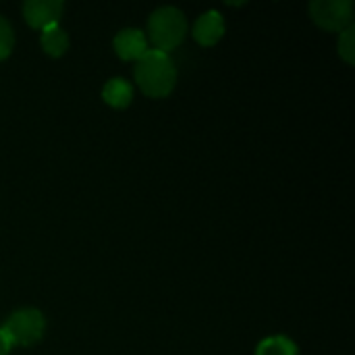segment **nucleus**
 <instances>
[{
	"mask_svg": "<svg viewBox=\"0 0 355 355\" xmlns=\"http://www.w3.org/2000/svg\"><path fill=\"white\" fill-rule=\"evenodd\" d=\"M135 81L150 98H164L177 83V69L173 58L160 50H148L135 64Z\"/></svg>",
	"mask_w": 355,
	"mask_h": 355,
	"instance_id": "f257e3e1",
	"label": "nucleus"
},
{
	"mask_svg": "<svg viewBox=\"0 0 355 355\" xmlns=\"http://www.w3.org/2000/svg\"><path fill=\"white\" fill-rule=\"evenodd\" d=\"M148 29L154 50L168 54V50L183 42L187 33V19L177 6H160L150 15Z\"/></svg>",
	"mask_w": 355,
	"mask_h": 355,
	"instance_id": "f03ea898",
	"label": "nucleus"
},
{
	"mask_svg": "<svg viewBox=\"0 0 355 355\" xmlns=\"http://www.w3.org/2000/svg\"><path fill=\"white\" fill-rule=\"evenodd\" d=\"M10 347H31L40 343L46 331V318L35 308H21L12 312L0 327Z\"/></svg>",
	"mask_w": 355,
	"mask_h": 355,
	"instance_id": "7ed1b4c3",
	"label": "nucleus"
},
{
	"mask_svg": "<svg viewBox=\"0 0 355 355\" xmlns=\"http://www.w3.org/2000/svg\"><path fill=\"white\" fill-rule=\"evenodd\" d=\"M312 19L329 31H343L352 25L354 2L352 0H314L310 4Z\"/></svg>",
	"mask_w": 355,
	"mask_h": 355,
	"instance_id": "20e7f679",
	"label": "nucleus"
},
{
	"mask_svg": "<svg viewBox=\"0 0 355 355\" xmlns=\"http://www.w3.org/2000/svg\"><path fill=\"white\" fill-rule=\"evenodd\" d=\"M62 0H27L23 4V17L33 29L56 25L62 15Z\"/></svg>",
	"mask_w": 355,
	"mask_h": 355,
	"instance_id": "39448f33",
	"label": "nucleus"
},
{
	"mask_svg": "<svg viewBox=\"0 0 355 355\" xmlns=\"http://www.w3.org/2000/svg\"><path fill=\"white\" fill-rule=\"evenodd\" d=\"M225 35V21L218 10L202 12L193 23V37L202 46H214Z\"/></svg>",
	"mask_w": 355,
	"mask_h": 355,
	"instance_id": "423d86ee",
	"label": "nucleus"
},
{
	"mask_svg": "<svg viewBox=\"0 0 355 355\" xmlns=\"http://www.w3.org/2000/svg\"><path fill=\"white\" fill-rule=\"evenodd\" d=\"M114 50L123 60H139L148 52V40L144 31L127 27L114 35Z\"/></svg>",
	"mask_w": 355,
	"mask_h": 355,
	"instance_id": "0eeeda50",
	"label": "nucleus"
},
{
	"mask_svg": "<svg viewBox=\"0 0 355 355\" xmlns=\"http://www.w3.org/2000/svg\"><path fill=\"white\" fill-rule=\"evenodd\" d=\"M102 100L112 108H127L133 100V85L123 77H112L102 87Z\"/></svg>",
	"mask_w": 355,
	"mask_h": 355,
	"instance_id": "6e6552de",
	"label": "nucleus"
},
{
	"mask_svg": "<svg viewBox=\"0 0 355 355\" xmlns=\"http://www.w3.org/2000/svg\"><path fill=\"white\" fill-rule=\"evenodd\" d=\"M40 42H42V48L46 50V54H50V56H62L69 48V35L58 23L44 27Z\"/></svg>",
	"mask_w": 355,
	"mask_h": 355,
	"instance_id": "1a4fd4ad",
	"label": "nucleus"
},
{
	"mask_svg": "<svg viewBox=\"0 0 355 355\" xmlns=\"http://www.w3.org/2000/svg\"><path fill=\"white\" fill-rule=\"evenodd\" d=\"M256 355H297V345L283 335H275L258 343Z\"/></svg>",
	"mask_w": 355,
	"mask_h": 355,
	"instance_id": "9d476101",
	"label": "nucleus"
},
{
	"mask_svg": "<svg viewBox=\"0 0 355 355\" xmlns=\"http://www.w3.org/2000/svg\"><path fill=\"white\" fill-rule=\"evenodd\" d=\"M337 48H339L341 58H343L347 64H354L355 62V25L354 23L341 31Z\"/></svg>",
	"mask_w": 355,
	"mask_h": 355,
	"instance_id": "9b49d317",
	"label": "nucleus"
},
{
	"mask_svg": "<svg viewBox=\"0 0 355 355\" xmlns=\"http://www.w3.org/2000/svg\"><path fill=\"white\" fill-rule=\"evenodd\" d=\"M12 44H15V33H12V27L10 23L0 17V62L10 54L12 50Z\"/></svg>",
	"mask_w": 355,
	"mask_h": 355,
	"instance_id": "f8f14e48",
	"label": "nucleus"
},
{
	"mask_svg": "<svg viewBox=\"0 0 355 355\" xmlns=\"http://www.w3.org/2000/svg\"><path fill=\"white\" fill-rule=\"evenodd\" d=\"M10 354V343L6 341L4 333L0 331V355H8Z\"/></svg>",
	"mask_w": 355,
	"mask_h": 355,
	"instance_id": "ddd939ff",
	"label": "nucleus"
}]
</instances>
